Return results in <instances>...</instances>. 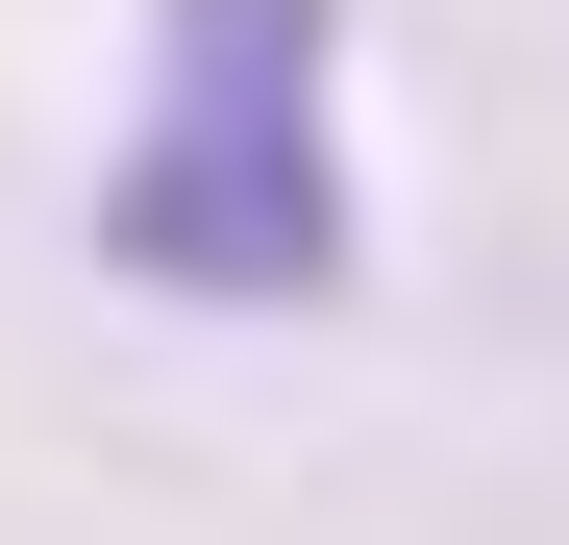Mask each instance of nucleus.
Returning a JSON list of instances; mask_svg holds the SVG:
<instances>
[{"label": "nucleus", "mask_w": 569, "mask_h": 545, "mask_svg": "<svg viewBox=\"0 0 569 545\" xmlns=\"http://www.w3.org/2000/svg\"><path fill=\"white\" fill-rule=\"evenodd\" d=\"M100 272L199 323H298L371 272L347 174V0H149L124 125H100Z\"/></svg>", "instance_id": "1"}]
</instances>
